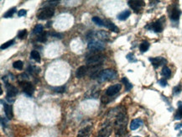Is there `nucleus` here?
Returning <instances> with one entry per match:
<instances>
[{
    "label": "nucleus",
    "instance_id": "1",
    "mask_svg": "<svg viewBox=\"0 0 182 137\" xmlns=\"http://www.w3.org/2000/svg\"><path fill=\"white\" fill-rule=\"evenodd\" d=\"M109 114L112 117L115 118L114 120V129L117 137H123L127 132V124H128V115L126 109L123 107H118L117 111L114 113V110H110Z\"/></svg>",
    "mask_w": 182,
    "mask_h": 137
},
{
    "label": "nucleus",
    "instance_id": "2",
    "mask_svg": "<svg viewBox=\"0 0 182 137\" xmlns=\"http://www.w3.org/2000/svg\"><path fill=\"white\" fill-rule=\"evenodd\" d=\"M117 77H118V73L116 71L112 69H105V70H103L99 74L97 77V81L98 82H104L107 81L114 80L117 78Z\"/></svg>",
    "mask_w": 182,
    "mask_h": 137
},
{
    "label": "nucleus",
    "instance_id": "3",
    "mask_svg": "<svg viewBox=\"0 0 182 137\" xmlns=\"http://www.w3.org/2000/svg\"><path fill=\"white\" fill-rule=\"evenodd\" d=\"M105 60H106V56L103 54H97L87 58V66L92 67H97L98 66H101Z\"/></svg>",
    "mask_w": 182,
    "mask_h": 137
},
{
    "label": "nucleus",
    "instance_id": "4",
    "mask_svg": "<svg viewBox=\"0 0 182 137\" xmlns=\"http://www.w3.org/2000/svg\"><path fill=\"white\" fill-rule=\"evenodd\" d=\"M54 14H55V8L53 7L46 6L39 10V12L37 14V18L41 20H45V19H50L54 15Z\"/></svg>",
    "mask_w": 182,
    "mask_h": 137
},
{
    "label": "nucleus",
    "instance_id": "5",
    "mask_svg": "<svg viewBox=\"0 0 182 137\" xmlns=\"http://www.w3.org/2000/svg\"><path fill=\"white\" fill-rule=\"evenodd\" d=\"M165 22V18L163 16L162 18H160L159 19L156 20L155 22H153L149 25H147L145 28L150 30H153L154 32L155 33H160L163 31L164 30V24Z\"/></svg>",
    "mask_w": 182,
    "mask_h": 137
},
{
    "label": "nucleus",
    "instance_id": "6",
    "mask_svg": "<svg viewBox=\"0 0 182 137\" xmlns=\"http://www.w3.org/2000/svg\"><path fill=\"white\" fill-rule=\"evenodd\" d=\"M168 13H169V16L172 21L178 22V20L180 19L181 15V10L179 8L178 5L172 4L168 8Z\"/></svg>",
    "mask_w": 182,
    "mask_h": 137
},
{
    "label": "nucleus",
    "instance_id": "7",
    "mask_svg": "<svg viewBox=\"0 0 182 137\" xmlns=\"http://www.w3.org/2000/svg\"><path fill=\"white\" fill-rule=\"evenodd\" d=\"M19 84H20L24 93L27 96L31 97L34 93V87L33 86L31 82H28V81H22V82H19Z\"/></svg>",
    "mask_w": 182,
    "mask_h": 137
},
{
    "label": "nucleus",
    "instance_id": "8",
    "mask_svg": "<svg viewBox=\"0 0 182 137\" xmlns=\"http://www.w3.org/2000/svg\"><path fill=\"white\" fill-rule=\"evenodd\" d=\"M128 3L135 13H139L145 5V3L141 0H129Z\"/></svg>",
    "mask_w": 182,
    "mask_h": 137
},
{
    "label": "nucleus",
    "instance_id": "9",
    "mask_svg": "<svg viewBox=\"0 0 182 137\" xmlns=\"http://www.w3.org/2000/svg\"><path fill=\"white\" fill-rule=\"evenodd\" d=\"M87 46L91 51H102L105 48V43L102 40H92L89 41Z\"/></svg>",
    "mask_w": 182,
    "mask_h": 137
},
{
    "label": "nucleus",
    "instance_id": "10",
    "mask_svg": "<svg viewBox=\"0 0 182 137\" xmlns=\"http://www.w3.org/2000/svg\"><path fill=\"white\" fill-rule=\"evenodd\" d=\"M112 133V124L110 122L107 121L106 125H104L100 131L98 132L97 137H109Z\"/></svg>",
    "mask_w": 182,
    "mask_h": 137
},
{
    "label": "nucleus",
    "instance_id": "11",
    "mask_svg": "<svg viewBox=\"0 0 182 137\" xmlns=\"http://www.w3.org/2000/svg\"><path fill=\"white\" fill-rule=\"evenodd\" d=\"M121 89H122V85L119 84V83L112 85L106 90V95L108 96V97H112V96L116 95L119 91L121 90Z\"/></svg>",
    "mask_w": 182,
    "mask_h": 137
},
{
    "label": "nucleus",
    "instance_id": "12",
    "mask_svg": "<svg viewBox=\"0 0 182 137\" xmlns=\"http://www.w3.org/2000/svg\"><path fill=\"white\" fill-rule=\"evenodd\" d=\"M149 60H150V62L152 63V65L154 66V68H158L159 66H162V65L167 63L166 59L162 57H150Z\"/></svg>",
    "mask_w": 182,
    "mask_h": 137
},
{
    "label": "nucleus",
    "instance_id": "13",
    "mask_svg": "<svg viewBox=\"0 0 182 137\" xmlns=\"http://www.w3.org/2000/svg\"><path fill=\"white\" fill-rule=\"evenodd\" d=\"M5 87H6V90H7V96H6L7 98H14L18 94L19 91L16 87L9 84L8 82H6Z\"/></svg>",
    "mask_w": 182,
    "mask_h": 137
},
{
    "label": "nucleus",
    "instance_id": "14",
    "mask_svg": "<svg viewBox=\"0 0 182 137\" xmlns=\"http://www.w3.org/2000/svg\"><path fill=\"white\" fill-rule=\"evenodd\" d=\"M2 103L3 104V110H4V113L6 115V118L8 119V120H12L13 117H14V114H13V108H12V105L8 104L7 103H3V101L2 100Z\"/></svg>",
    "mask_w": 182,
    "mask_h": 137
},
{
    "label": "nucleus",
    "instance_id": "15",
    "mask_svg": "<svg viewBox=\"0 0 182 137\" xmlns=\"http://www.w3.org/2000/svg\"><path fill=\"white\" fill-rule=\"evenodd\" d=\"M92 125L85 126L84 128H82L78 131L77 137H89L92 133Z\"/></svg>",
    "mask_w": 182,
    "mask_h": 137
},
{
    "label": "nucleus",
    "instance_id": "16",
    "mask_svg": "<svg viewBox=\"0 0 182 137\" xmlns=\"http://www.w3.org/2000/svg\"><path fill=\"white\" fill-rule=\"evenodd\" d=\"M88 68L87 66H81L80 67L77 68V72H76V77L77 78H82L86 74H87Z\"/></svg>",
    "mask_w": 182,
    "mask_h": 137
},
{
    "label": "nucleus",
    "instance_id": "17",
    "mask_svg": "<svg viewBox=\"0 0 182 137\" xmlns=\"http://www.w3.org/2000/svg\"><path fill=\"white\" fill-rule=\"evenodd\" d=\"M105 27H107L108 30H110L112 32H119V29L116 26V24H114L113 22H112L111 20H109V19L105 20Z\"/></svg>",
    "mask_w": 182,
    "mask_h": 137
},
{
    "label": "nucleus",
    "instance_id": "18",
    "mask_svg": "<svg viewBox=\"0 0 182 137\" xmlns=\"http://www.w3.org/2000/svg\"><path fill=\"white\" fill-rule=\"evenodd\" d=\"M143 120L141 119H135L133 120L132 122L130 123V129L131 130H135V129H139L143 125Z\"/></svg>",
    "mask_w": 182,
    "mask_h": 137
},
{
    "label": "nucleus",
    "instance_id": "19",
    "mask_svg": "<svg viewBox=\"0 0 182 137\" xmlns=\"http://www.w3.org/2000/svg\"><path fill=\"white\" fill-rule=\"evenodd\" d=\"M95 35L100 40H109V34L105 31V30H101V31H97V32L95 33Z\"/></svg>",
    "mask_w": 182,
    "mask_h": 137
},
{
    "label": "nucleus",
    "instance_id": "20",
    "mask_svg": "<svg viewBox=\"0 0 182 137\" xmlns=\"http://www.w3.org/2000/svg\"><path fill=\"white\" fill-rule=\"evenodd\" d=\"M130 15H131V12L129 10H124L118 15V19L121 20V21H124L130 16Z\"/></svg>",
    "mask_w": 182,
    "mask_h": 137
},
{
    "label": "nucleus",
    "instance_id": "21",
    "mask_svg": "<svg viewBox=\"0 0 182 137\" xmlns=\"http://www.w3.org/2000/svg\"><path fill=\"white\" fill-rule=\"evenodd\" d=\"M182 119V102H179L178 103V109L175 113L174 115V120H179Z\"/></svg>",
    "mask_w": 182,
    "mask_h": 137
},
{
    "label": "nucleus",
    "instance_id": "22",
    "mask_svg": "<svg viewBox=\"0 0 182 137\" xmlns=\"http://www.w3.org/2000/svg\"><path fill=\"white\" fill-rule=\"evenodd\" d=\"M150 46V44L147 40H143L142 43L139 45V50L141 52H146Z\"/></svg>",
    "mask_w": 182,
    "mask_h": 137
},
{
    "label": "nucleus",
    "instance_id": "23",
    "mask_svg": "<svg viewBox=\"0 0 182 137\" xmlns=\"http://www.w3.org/2000/svg\"><path fill=\"white\" fill-rule=\"evenodd\" d=\"M30 57H31L32 59H34L35 62H40L41 58H40V55L38 51H35V50L32 51L31 53H30Z\"/></svg>",
    "mask_w": 182,
    "mask_h": 137
},
{
    "label": "nucleus",
    "instance_id": "24",
    "mask_svg": "<svg viewBox=\"0 0 182 137\" xmlns=\"http://www.w3.org/2000/svg\"><path fill=\"white\" fill-rule=\"evenodd\" d=\"M43 30H44V27L42 24H36L35 27L34 28L33 30V32L34 35H40L42 33H43Z\"/></svg>",
    "mask_w": 182,
    "mask_h": 137
},
{
    "label": "nucleus",
    "instance_id": "25",
    "mask_svg": "<svg viewBox=\"0 0 182 137\" xmlns=\"http://www.w3.org/2000/svg\"><path fill=\"white\" fill-rule=\"evenodd\" d=\"M122 82L125 85V89H126L127 92L130 91L131 89H133V84H131V82L128 81V79L127 77H123L122 78Z\"/></svg>",
    "mask_w": 182,
    "mask_h": 137
},
{
    "label": "nucleus",
    "instance_id": "26",
    "mask_svg": "<svg viewBox=\"0 0 182 137\" xmlns=\"http://www.w3.org/2000/svg\"><path fill=\"white\" fill-rule=\"evenodd\" d=\"M161 74L162 76H164L166 78H170L171 77V71L168 66H164L162 71H161Z\"/></svg>",
    "mask_w": 182,
    "mask_h": 137
},
{
    "label": "nucleus",
    "instance_id": "27",
    "mask_svg": "<svg viewBox=\"0 0 182 137\" xmlns=\"http://www.w3.org/2000/svg\"><path fill=\"white\" fill-rule=\"evenodd\" d=\"M92 21L98 26H105V21H103V19L101 18H99V17H93L92 18Z\"/></svg>",
    "mask_w": 182,
    "mask_h": 137
},
{
    "label": "nucleus",
    "instance_id": "28",
    "mask_svg": "<svg viewBox=\"0 0 182 137\" xmlns=\"http://www.w3.org/2000/svg\"><path fill=\"white\" fill-rule=\"evenodd\" d=\"M13 66L14 68H15L17 70H22L23 69V66H24V63L22 61H16L13 63Z\"/></svg>",
    "mask_w": 182,
    "mask_h": 137
},
{
    "label": "nucleus",
    "instance_id": "29",
    "mask_svg": "<svg viewBox=\"0 0 182 137\" xmlns=\"http://www.w3.org/2000/svg\"><path fill=\"white\" fill-rule=\"evenodd\" d=\"M15 12H16V8L15 7H14V8H10L8 12H6V13L3 15V18H11V17L14 15V14Z\"/></svg>",
    "mask_w": 182,
    "mask_h": 137
},
{
    "label": "nucleus",
    "instance_id": "30",
    "mask_svg": "<svg viewBox=\"0 0 182 137\" xmlns=\"http://www.w3.org/2000/svg\"><path fill=\"white\" fill-rule=\"evenodd\" d=\"M47 36H48V33L47 32H43L40 35L38 36V38H37V40L39 41V42H42V43H44V42H46V40H47Z\"/></svg>",
    "mask_w": 182,
    "mask_h": 137
},
{
    "label": "nucleus",
    "instance_id": "31",
    "mask_svg": "<svg viewBox=\"0 0 182 137\" xmlns=\"http://www.w3.org/2000/svg\"><path fill=\"white\" fill-rule=\"evenodd\" d=\"M14 40H8L7 42H5L4 44H3L2 46H1V50H4V49H7L10 46H12L13 44H14Z\"/></svg>",
    "mask_w": 182,
    "mask_h": 137
},
{
    "label": "nucleus",
    "instance_id": "32",
    "mask_svg": "<svg viewBox=\"0 0 182 137\" xmlns=\"http://www.w3.org/2000/svg\"><path fill=\"white\" fill-rule=\"evenodd\" d=\"M126 58H127V60H128L129 62H136L138 61L133 53H128V54L127 55Z\"/></svg>",
    "mask_w": 182,
    "mask_h": 137
},
{
    "label": "nucleus",
    "instance_id": "33",
    "mask_svg": "<svg viewBox=\"0 0 182 137\" xmlns=\"http://www.w3.org/2000/svg\"><path fill=\"white\" fill-rule=\"evenodd\" d=\"M28 71L32 74L34 73H40V68L36 67V66H29L28 67Z\"/></svg>",
    "mask_w": 182,
    "mask_h": 137
},
{
    "label": "nucleus",
    "instance_id": "34",
    "mask_svg": "<svg viewBox=\"0 0 182 137\" xmlns=\"http://www.w3.org/2000/svg\"><path fill=\"white\" fill-rule=\"evenodd\" d=\"M181 92V84H179L178 86L174 87V89H173V94H174V95L179 94Z\"/></svg>",
    "mask_w": 182,
    "mask_h": 137
},
{
    "label": "nucleus",
    "instance_id": "35",
    "mask_svg": "<svg viewBox=\"0 0 182 137\" xmlns=\"http://www.w3.org/2000/svg\"><path fill=\"white\" fill-rule=\"evenodd\" d=\"M26 34H27V30H20L19 32L18 33V37L19 39H23L24 36L26 35Z\"/></svg>",
    "mask_w": 182,
    "mask_h": 137
},
{
    "label": "nucleus",
    "instance_id": "36",
    "mask_svg": "<svg viewBox=\"0 0 182 137\" xmlns=\"http://www.w3.org/2000/svg\"><path fill=\"white\" fill-rule=\"evenodd\" d=\"M159 84L161 86V87H166L167 86V81L165 80V78H161L160 80H159Z\"/></svg>",
    "mask_w": 182,
    "mask_h": 137
},
{
    "label": "nucleus",
    "instance_id": "37",
    "mask_svg": "<svg viewBox=\"0 0 182 137\" xmlns=\"http://www.w3.org/2000/svg\"><path fill=\"white\" fill-rule=\"evenodd\" d=\"M54 90H55V92H56V93H62L65 92V88L64 86H62V87H56V88L54 89Z\"/></svg>",
    "mask_w": 182,
    "mask_h": 137
},
{
    "label": "nucleus",
    "instance_id": "38",
    "mask_svg": "<svg viewBox=\"0 0 182 137\" xmlns=\"http://www.w3.org/2000/svg\"><path fill=\"white\" fill-rule=\"evenodd\" d=\"M47 3H49L47 6H49V7H53V6H56L57 4H59L60 2L59 1H47Z\"/></svg>",
    "mask_w": 182,
    "mask_h": 137
},
{
    "label": "nucleus",
    "instance_id": "39",
    "mask_svg": "<svg viewBox=\"0 0 182 137\" xmlns=\"http://www.w3.org/2000/svg\"><path fill=\"white\" fill-rule=\"evenodd\" d=\"M26 14H27V11H26L25 9H20V10L18 12V16L19 17L24 16Z\"/></svg>",
    "mask_w": 182,
    "mask_h": 137
},
{
    "label": "nucleus",
    "instance_id": "40",
    "mask_svg": "<svg viewBox=\"0 0 182 137\" xmlns=\"http://www.w3.org/2000/svg\"><path fill=\"white\" fill-rule=\"evenodd\" d=\"M50 35L51 36H53V37H56V38H62V35L61 34H59V33H56V32H54V33H51L50 34Z\"/></svg>",
    "mask_w": 182,
    "mask_h": 137
},
{
    "label": "nucleus",
    "instance_id": "41",
    "mask_svg": "<svg viewBox=\"0 0 182 137\" xmlns=\"http://www.w3.org/2000/svg\"><path fill=\"white\" fill-rule=\"evenodd\" d=\"M1 124H2V126L3 128H5L7 126V121L5 120L3 117H1Z\"/></svg>",
    "mask_w": 182,
    "mask_h": 137
},
{
    "label": "nucleus",
    "instance_id": "42",
    "mask_svg": "<svg viewBox=\"0 0 182 137\" xmlns=\"http://www.w3.org/2000/svg\"><path fill=\"white\" fill-rule=\"evenodd\" d=\"M181 127H182V123L181 124H179L178 125H176V126H175V129H180V128H181Z\"/></svg>",
    "mask_w": 182,
    "mask_h": 137
},
{
    "label": "nucleus",
    "instance_id": "43",
    "mask_svg": "<svg viewBox=\"0 0 182 137\" xmlns=\"http://www.w3.org/2000/svg\"><path fill=\"white\" fill-rule=\"evenodd\" d=\"M123 137H124V136H123Z\"/></svg>",
    "mask_w": 182,
    "mask_h": 137
}]
</instances>
